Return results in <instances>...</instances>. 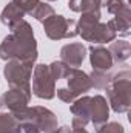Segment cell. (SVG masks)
<instances>
[{"label": "cell", "mask_w": 131, "mask_h": 133, "mask_svg": "<svg viewBox=\"0 0 131 133\" xmlns=\"http://www.w3.org/2000/svg\"><path fill=\"white\" fill-rule=\"evenodd\" d=\"M33 95H28L22 90H16V88H9L8 91H5L2 95V105H5L11 113H17V111H22L28 107L30 101H31Z\"/></svg>", "instance_id": "10"}, {"label": "cell", "mask_w": 131, "mask_h": 133, "mask_svg": "<svg viewBox=\"0 0 131 133\" xmlns=\"http://www.w3.org/2000/svg\"><path fill=\"white\" fill-rule=\"evenodd\" d=\"M90 79H91V84L93 87L96 88H105L111 79V76L108 74V71H97V70H93V73L90 74Z\"/></svg>", "instance_id": "21"}, {"label": "cell", "mask_w": 131, "mask_h": 133, "mask_svg": "<svg viewBox=\"0 0 131 133\" xmlns=\"http://www.w3.org/2000/svg\"><path fill=\"white\" fill-rule=\"evenodd\" d=\"M90 61H91L93 70H97V71H110L114 65L110 50L100 45L90 46Z\"/></svg>", "instance_id": "12"}, {"label": "cell", "mask_w": 131, "mask_h": 133, "mask_svg": "<svg viewBox=\"0 0 131 133\" xmlns=\"http://www.w3.org/2000/svg\"><path fill=\"white\" fill-rule=\"evenodd\" d=\"M97 133H125V129L119 122H105L97 127Z\"/></svg>", "instance_id": "23"}, {"label": "cell", "mask_w": 131, "mask_h": 133, "mask_svg": "<svg viewBox=\"0 0 131 133\" xmlns=\"http://www.w3.org/2000/svg\"><path fill=\"white\" fill-rule=\"evenodd\" d=\"M71 129H85L91 122V96H80L71 102Z\"/></svg>", "instance_id": "9"}, {"label": "cell", "mask_w": 131, "mask_h": 133, "mask_svg": "<svg viewBox=\"0 0 131 133\" xmlns=\"http://www.w3.org/2000/svg\"><path fill=\"white\" fill-rule=\"evenodd\" d=\"M71 133H88V132H86L85 129H72Z\"/></svg>", "instance_id": "26"}, {"label": "cell", "mask_w": 131, "mask_h": 133, "mask_svg": "<svg viewBox=\"0 0 131 133\" xmlns=\"http://www.w3.org/2000/svg\"><path fill=\"white\" fill-rule=\"evenodd\" d=\"M0 133H22L19 121L14 118L11 111L0 113Z\"/></svg>", "instance_id": "18"}, {"label": "cell", "mask_w": 131, "mask_h": 133, "mask_svg": "<svg viewBox=\"0 0 131 133\" xmlns=\"http://www.w3.org/2000/svg\"><path fill=\"white\" fill-rule=\"evenodd\" d=\"M108 0H68V6L74 12H100L102 6H106Z\"/></svg>", "instance_id": "15"}, {"label": "cell", "mask_w": 131, "mask_h": 133, "mask_svg": "<svg viewBox=\"0 0 131 133\" xmlns=\"http://www.w3.org/2000/svg\"><path fill=\"white\" fill-rule=\"evenodd\" d=\"M108 26L114 31L116 34L127 37L131 34V12H125V14H117L114 16L110 22Z\"/></svg>", "instance_id": "16"}, {"label": "cell", "mask_w": 131, "mask_h": 133, "mask_svg": "<svg viewBox=\"0 0 131 133\" xmlns=\"http://www.w3.org/2000/svg\"><path fill=\"white\" fill-rule=\"evenodd\" d=\"M53 14H56V12H54V8H53L51 5H48V3L40 2L30 16L34 17L35 20H39V22H45V20H46L48 17H51Z\"/></svg>", "instance_id": "19"}, {"label": "cell", "mask_w": 131, "mask_h": 133, "mask_svg": "<svg viewBox=\"0 0 131 133\" xmlns=\"http://www.w3.org/2000/svg\"><path fill=\"white\" fill-rule=\"evenodd\" d=\"M37 42L34 37V31L26 20L19 22L0 43V59L3 61H20L34 64L37 61Z\"/></svg>", "instance_id": "1"}, {"label": "cell", "mask_w": 131, "mask_h": 133, "mask_svg": "<svg viewBox=\"0 0 131 133\" xmlns=\"http://www.w3.org/2000/svg\"><path fill=\"white\" fill-rule=\"evenodd\" d=\"M31 79H33L31 93L34 96H37L39 99H46V101L53 99L56 96V81L53 79L48 65H45V64L34 65Z\"/></svg>", "instance_id": "6"}, {"label": "cell", "mask_w": 131, "mask_h": 133, "mask_svg": "<svg viewBox=\"0 0 131 133\" xmlns=\"http://www.w3.org/2000/svg\"><path fill=\"white\" fill-rule=\"evenodd\" d=\"M48 2H56V0H48Z\"/></svg>", "instance_id": "27"}, {"label": "cell", "mask_w": 131, "mask_h": 133, "mask_svg": "<svg viewBox=\"0 0 131 133\" xmlns=\"http://www.w3.org/2000/svg\"><path fill=\"white\" fill-rule=\"evenodd\" d=\"M110 53L113 57V62L122 64L131 56V45L127 40H113L110 45Z\"/></svg>", "instance_id": "17"}, {"label": "cell", "mask_w": 131, "mask_h": 133, "mask_svg": "<svg viewBox=\"0 0 131 133\" xmlns=\"http://www.w3.org/2000/svg\"><path fill=\"white\" fill-rule=\"evenodd\" d=\"M108 116H110V107L106 99L100 95L91 98V122L94 124V127H100L102 124H105L108 121Z\"/></svg>", "instance_id": "13"}, {"label": "cell", "mask_w": 131, "mask_h": 133, "mask_svg": "<svg viewBox=\"0 0 131 133\" xmlns=\"http://www.w3.org/2000/svg\"><path fill=\"white\" fill-rule=\"evenodd\" d=\"M34 64L20 62V61H8L3 68V76L9 85V88L22 90L28 95L31 93V76H33Z\"/></svg>", "instance_id": "5"}, {"label": "cell", "mask_w": 131, "mask_h": 133, "mask_svg": "<svg viewBox=\"0 0 131 133\" xmlns=\"http://www.w3.org/2000/svg\"><path fill=\"white\" fill-rule=\"evenodd\" d=\"M77 34L83 40L93 43H106L116 40L117 34L114 33L108 23L100 22V12H85L77 22Z\"/></svg>", "instance_id": "4"}, {"label": "cell", "mask_w": 131, "mask_h": 133, "mask_svg": "<svg viewBox=\"0 0 131 133\" xmlns=\"http://www.w3.org/2000/svg\"><path fill=\"white\" fill-rule=\"evenodd\" d=\"M14 118L20 124L22 133H56L57 127V116L40 105L26 107L22 111L12 113Z\"/></svg>", "instance_id": "2"}, {"label": "cell", "mask_w": 131, "mask_h": 133, "mask_svg": "<svg viewBox=\"0 0 131 133\" xmlns=\"http://www.w3.org/2000/svg\"><path fill=\"white\" fill-rule=\"evenodd\" d=\"M56 133H71V129L68 127V125H63V127H60V129H57Z\"/></svg>", "instance_id": "25"}, {"label": "cell", "mask_w": 131, "mask_h": 133, "mask_svg": "<svg viewBox=\"0 0 131 133\" xmlns=\"http://www.w3.org/2000/svg\"><path fill=\"white\" fill-rule=\"evenodd\" d=\"M0 107H2V101H0Z\"/></svg>", "instance_id": "28"}, {"label": "cell", "mask_w": 131, "mask_h": 133, "mask_svg": "<svg viewBox=\"0 0 131 133\" xmlns=\"http://www.w3.org/2000/svg\"><path fill=\"white\" fill-rule=\"evenodd\" d=\"M23 17H25V12L14 3V0H11V2L3 8V11H2V14H0V22H2L3 25H6L9 30H12L19 22L23 20Z\"/></svg>", "instance_id": "14"}, {"label": "cell", "mask_w": 131, "mask_h": 133, "mask_svg": "<svg viewBox=\"0 0 131 133\" xmlns=\"http://www.w3.org/2000/svg\"><path fill=\"white\" fill-rule=\"evenodd\" d=\"M106 11L113 16H117V14H125V12H131L130 6L125 0H108L106 3Z\"/></svg>", "instance_id": "20"}, {"label": "cell", "mask_w": 131, "mask_h": 133, "mask_svg": "<svg viewBox=\"0 0 131 133\" xmlns=\"http://www.w3.org/2000/svg\"><path fill=\"white\" fill-rule=\"evenodd\" d=\"M42 23H43L45 34L51 40L71 39L77 36V22L72 19H66L60 14H53Z\"/></svg>", "instance_id": "7"}, {"label": "cell", "mask_w": 131, "mask_h": 133, "mask_svg": "<svg viewBox=\"0 0 131 133\" xmlns=\"http://www.w3.org/2000/svg\"><path fill=\"white\" fill-rule=\"evenodd\" d=\"M66 81V90L69 91V95L77 99L80 98L82 95H85L86 91H90L93 88V84H91V79H90V74H86L85 71L79 70V68H68L65 77Z\"/></svg>", "instance_id": "8"}, {"label": "cell", "mask_w": 131, "mask_h": 133, "mask_svg": "<svg viewBox=\"0 0 131 133\" xmlns=\"http://www.w3.org/2000/svg\"><path fill=\"white\" fill-rule=\"evenodd\" d=\"M49 66V73H51V76H53V79L57 82V81H62L63 77H65L66 71H68V68L69 66L66 65V64H63L62 61H54Z\"/></svg>", "instance_id": "22"}, {"label": "cell", "mask_w": 131, "mask_h": 133, "mask_svg": "<svg viewBox=\"0 0 131 133\" xmlns=\"http://www.w3.org/2000/svg\"><path fill=\"white\" fill-rule=\"evenodd\" d=\"M106 96L116 113H127L131 108V73L130 70L119 71L108 82Z\"/></svg>", "instance_id": "3"}, {"label": "cell", "mask_w": 131, "mask_h": 133, "mask_svg": "<svg viewBox=\"0 0 131 133\" xmlns=\"http://www.w3.org/2000/svg\"><path fill=\"white\" fill-rule=\"evenodd\" d=\"M14 3L25 12V14H31L35 6L40 3V0H14Z\"/></svg>", "instance_id": "24"}, {"label": "cell", "mask_w": 131, "mask_h": 133, "mask_svg": "<svg viewBox=\"0 0 131 133\" xmlns=\"http://www.w3.org/2000/svg\"><path fill=\"white\" fill-rule=\"evenodd\" d=\"M85 56H86V46L80 42L63 45L60 50V61L71 68H77L82 65Z\"/></svg>", "instance_id": "11"}]
</instances>
